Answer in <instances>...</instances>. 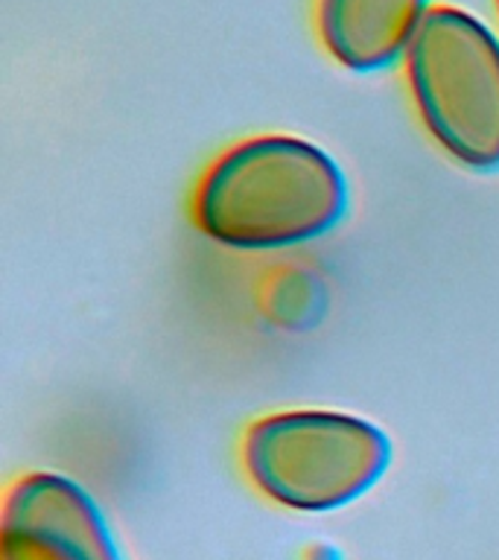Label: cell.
<instances>
[{"instance_id": "cell-4", "label": "cell", "mask_w": 499, "mask_h": 560, "mask_svg": "<svg viewBox=\"0 0 499 560\" xmlns=\"http://www.w3.org/2000/svg\"><path fill=\"white\" fill-rule=\"evenodd\" d=\"M0 560H126L103 505L65 472H26L0 514Z\"/></svg>"}, {"instance_id": "cell-2", "label": "cell", "mask_w": 499, "mask_h": 560, "mask_svg": "<svg viewBox=\"0 0 499 560\" xmlns=\"http://www.w3.org/2000/svg\"><path fill=\"white\" fill-rule=\"evenodd\" d=\"M392 455V438L348 411H275L254 420L243 438V467L254 488L301 514H327L365 497Z\"/></svg>"}, {"instance_id": "cell-6", "label": "cell", "mask_w": 499, "mask_h": 560, "mask_svg": "<svg viewBox=\"0 0 499 560\" xmlns=\"http://www.w3.org/2000/svg\"><path fill=\"white\" fill-rule=\"evenodd\" d=\"M497 15H499V0H497Z\"/></svg>"}, {"instance_id": "cell-5", "label": "cell", "mask_w": 499, "mask_h": 560, "mask_svg": "<svg viewBox=\"0 0 499 560\" xmlns=\"http://www.w3.org/2000/svg\"><path fill=\"white\" fill-rule=\"evenodd\" d=\"M429 0H315L324 50L353 73H376L406 59Z\"/></svg>"}, {"instance_id": "cell-3", "label": "cell", "mask_w": 499, "mask_h": 560, "mask_svg": "<svg viewBox=\"0 0 499 560\" xmlns=\"http://www.w3.org/2000/svg\"><path fill=\"white\" fill-rule=\"evenodd\" d=\"M403 68L438 147L473 173H499V35L464 9L432 7Z\"/></svg>"}, {"instance_id": "cell-1", "label": "cell", "mask_w": 499, "mask_h": 560, "mask_svg": "<svg viewBox=\"0 0 499 560\" xmlns=\"http://www.w3.org/2000/svg\"><path fill=\"white\" fill-rule=\"evenodd\" d=\"M350 182L313 140L257 135L225 149L201 175L193 219L234 252H280L322 240L348 217Z\"/></svg>"}]
</instances>
